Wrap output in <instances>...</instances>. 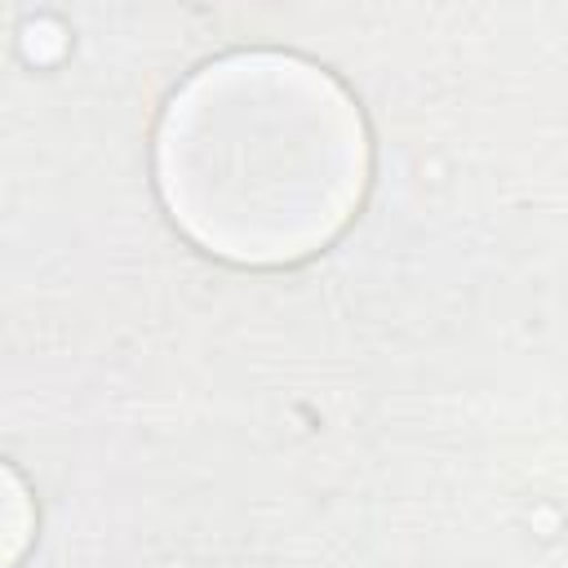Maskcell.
Segmentation results:
<instances>
[{
	"mask_svg": "<svg viewBox=\"0 0 568 568\" xmlns=\"http://www.w3.org/2000/svg\"><path fill=\"white\" fill-rule=\"evenodd\" d=\"M31 541V501L22 479L0 466V568H9Z\"/></svg>",
	"mask_w": 568,
	"mask_h": 568,
	"instance_id": "7a4b0ae2",
	"label": "cell"
},
{
	"mask_svg": "<svg viewBox=\"0 0 568 568\" xmlns=\"http://www.w3.org/2000/svg\"><path fill=\"white\" fill-rule=\"evenodd\" d=\"M368 146L355 102L293 58L204 67L160 129V191L173 217L235 262H293L355 213Z\"/></svg>",
	"mask_w": 568,
	"mask_h": 568,
	"instance_id": "6da1fadb",
	"label": "cell"
}]
</instances>
